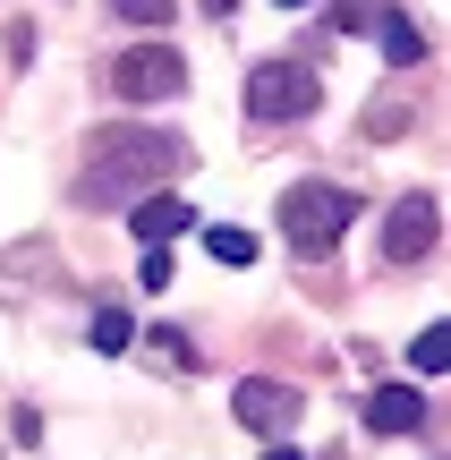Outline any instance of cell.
Masks as SVG:
<instances>
[{
    "label": "cell",
    "mask_w": 451,
    "mask_h": 460,
    "mask_svg": "<svg viewBox=\"0 0 451 460\" xmlns=\"http://www.w3.org/2000/svg\"><path fill=\"white\" fill-rule=\"evenodd\" d=\"M170 171H187V146L162 128H102L94 154H85L77 171V205H119L136 197V188H162Z\"/></svg>",
    "instance_id": "1"
},
{
    "label": "cell",
    "mask_w": 451,
    "mask_h": 460,
    "mask_svg": "<svg viewBox=\"0 0 451 460\" xmlns=\"http://www.w3.org/2000/svg\"><path fill=\"white\" fill-rule=\"evenodd\" d=\"M350 214H358L350 188H333V180H299V188L282 197V239L299 247V256H333V239L350 230Z\"/></svg>",
    "instance_id": "2"
},
{
    "label": "cell",
    "mask_w": 451,
    "mask_h": 460,
    "mask_svg": "<svg viewBox=\"0 0 451 460\" xmlns=\"http://www.w3.org/2000/svg\"><path fill=\"white\" fill-rule=\"evenodd\" d=\"M324 102V77L307 60H265L247 68V119H265V128H282V119H307Z\"/></svg>",
    "instance_id": "3"
},
{
    "label": "cell",
    "mask_w": 451,
    "mask_h": 460,
    "mask_svg": "<svg viewBox=\"0 0 451 460\" xmlns=\"http://www.w3.org/2000/svg\"><path fill=\"white\" fill-rule=\"evenodd\" d=\"M102 85H111L119 102H170L187 85V60L170 43H136V51H119V60L102 68Z\"/></svg>",
    "instance_id": "4"
},
{
    "label": "cell",
    "mask_w": 451,
    "mask_h": 460,
    "mask_svg": "<svg viewBox=\"0 0 451 460\" xmlns=\"http://www.w3.org/2000/svg\"><path fill=\"white\" fill-rule=\"evenodd\" d=\"M435 239H443V214H435V197H401L384 214V230H375V264H426L435 256Z\"/></svg>",
    "instance_id": "5"
},
{
    "label": "cell",
    "mask_w": 451,
    "mask_h": 460,
    "mask_svg": "<svg viewBox=\"0 0 451 460\" xmlns=\"http://www.w3.org/2000/svg\"><path fill=\"white\" fill-rule=\"evenodd\" d=\"M230 410H239V427H256V435H290V418H307V401L290 393V384L247 376V384L230 393Z\"/></svg>",
    "instance_id": "6"
},
{
    "label": "cell",
    "mask_w": 451,
    "mask_h": 460,
    "mask_svg": "<svg viewBox=\"0 0 451 460\" xmlns=\"http://www.w3.org/2000/svg\"><path fill=\"white\" fill-rule=\"evenodd\" d=\"M426 427V401L409 393V384H375L367 401V435H418Z\"/></svg>",
    "instance_id": "7"
},
{
    "label": "cell",
    "mask_w": 451,
    "mask_h": 460,
    "mask_svg": "<svg viewBox=\"0 0 451 460\" xmlns=\"http://www.w3.org/2000/svg\"><path fill=\"white\" fill-rule=\"evenodd\" d=\"M375 43H384V60H392V68H418V60H426L418 17H409V9H392V0L375 9Z\"/></svg>",
    "instance_id": "8"
},
{
    "label": "cell",
    "mask_w": 451,
    "mask_h": 460,
    "mask_svg": "<svg viewBox=\"0 0 451 460\" xmlns=\"http://www.w3.org/2000/svg\"><path fill=\"white\" fill-rule=\"evenodd\" d=\"M128 222H136V239H145V247H170L187 222H196V205H179V197H145Z\"/></svg>",
    "instance_id": "9"
},
{
    "label": "cell",
    "mask_w": 451,
    "mask_h": 460,
    "mask_svg": "<svg viewBox=\"0 0 451 460\" xmlns=\"http://www.w3.org/2000/svg\"><path fill=\"white\" fill-rule=\"evenodd\" d=\"M409 367H418V376H443L451 367V324H426L418 341H409Z\"/></svg>",
    "instance_id": "10"
},
{
    "label": "cell",
    "mask_w": 451,
    "mask_h": 460,
    "mask_svg": "<svg viewBox=\"0 0 451 460\" xmlns=\"http://www.w3.org/2000/svg\"><path fill=\"white\" fill-rule=\"evenodd\" d=\"M204 247H213V264H256V230H204Z\"/></svg>",
    "instance_id": "11"
},
{
    "label": "cell",
    "mask_w": 451,
    "mask_h": 460,
    "mask_svg": "<svg viewBox=\"0 0 451 460\" xmlns=\"http://www.w3.org/2000/svg\"><path fill=\"white\" fill-rule=\"evenodd\" d=\"M409 128V102H367V146H392Z\"/></svg>",
    "instance_id": "12"
},
{
    "label": "cell",
    "mask_w": 451,
    "mask_h": 460,
    "mask_svg": "<svg viewBox=\"0 0 451 460\" xmlns=\"http://www.w3.org/2000/svg\"><path fill=\"white\" fill-rule=\"evenodd\" d=\"M153 349H162V358H170V367H179V376H196V367H204V349H196V341H187V332H179V324H162V332H153Z\"/></svg>",
    "instance_id": "13"
},
{
    "label": "cell",
    "mask_w": 451,
    "mask_h": 460,
    "mask_svg": "<svg viewBox=\"0 0 451 460\" xmlns=\"http://www.w3.org/2000/svg\"><path fill=\"white\" fill-rule=\"evenodd\" d=\"M170 9H179V0H111V17H128V26H162Z\"/></svg>",
    "instance_id": "14"
},
{
    "label": "cell",
    "mask_w": 451,
    "mask_h": 460,
    "mask_svg": "<svg viewBox=\"0 0 451 460\" xmlns=\"http://www.w3.org/2000/svg\"><path fill=\"white\" fill-rule=\"evenodd\" d=\"M128 332H136V324H128L119 307H102V315H94V349H128Z\"/></svg>",
    "instance_id": "15"
},
{
    "label": "cell",
    "mask_w": 451,
    "mask_h": 460,
    "mask_svg": "<svg viewBox=\"0 0 451 460\" xmlns=\"http://www.w3.org/2000/svg\"><path fill=\"white\" fill-rule=\"evenodd\" d=\"M136 281H145V290H162V281H170V256H162V247H145V264H136Z\"/></svg>",
    "instance_id": "16"
},
{
    "label": "cell",
    "mask_w": 451,
    "mask_h": 460,
    "mask_svg": "<svg viewBox=\"0 0 451 460\" xmlns=\"http://www.w3.org/2000/svg\"><path fill=\"white\" fill-rule=\"evenodd\" d=\"M273 460H299V452H290V444H282V452H273Z\"/></svg>",
    "instance_id": "17"
},
{
    "label": "cell",
    "mask_w": 451,
    "mask_h": 460,
    "mask_svg": "<svg viewBox=\"0 0 451 460\" xmlns=\"http://www.w3.org/2000/svg\"><path fill=\"white\" fill-rule=\"evenodd\" d=\"M282 9H307V0H282Z\"/></svg>",
    "instance_id": "18"
}]
</instances>
